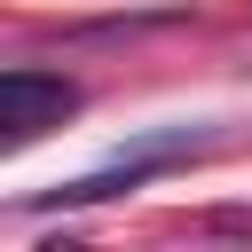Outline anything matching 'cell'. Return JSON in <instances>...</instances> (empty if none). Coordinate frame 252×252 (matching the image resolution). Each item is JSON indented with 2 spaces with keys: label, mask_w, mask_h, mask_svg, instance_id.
<instances>
[{
  "label": "cell",
  "mask_w": 252,
  "mask_h": 252,
  "mask_svg": "<svg viewBox=\"0 0 252 252\" xmlns=\"http://www.w3.org/2000/svg\"><path fill=\"white\" fill-rule=\"evenodd\" d=\"M71 110H79V87H71V79H55V71H39V63L0 71V126H8V142H32V134L63 126Z\"/></svg>",
  "instance_id": "6da1fadb"
}]
</instances>
